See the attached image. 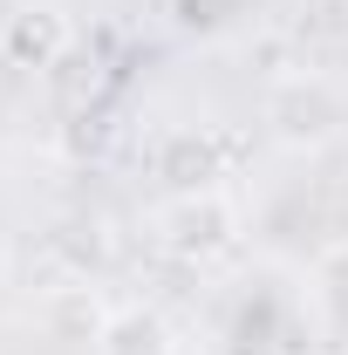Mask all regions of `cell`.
<instances>
[{"mask_svg": "<svg viewBox=\"0 0 348 355\" xmlns=\"http://www.w3.org/2000/svg\"><path fill=\"white\" fill-rule=\"evenodd\" d=\"M157 239L177 260H218L239 239V212H232L225 191H171L164 212H157Z\"/></svg>", "mask_w": 348, "mask_h": 355, "instance_id": "7a4b0ae2", "label": "cell"}, {"mask_svg": "<svg viewBox=\"0 0 348 355\" xmlns=\"http://www.w3.org/2000/svg\"><path fill=\"white\" fill-rule=\"evenodd\" d=\"M157 178L171 191H218V178H225V137L218 130H171L157 144Z\"/></svg>", "mask_w": 348, "mask_h": 355, "instance_id": "277c9868", "label": "cell"}, {"mask_svg": "<svg viewBox=\"0 0 348 355\" xmlns=\"http://www.w3.org/2000/svg\"><path fill=\"white\" fill-rule=\"evenodd\" d=\"M69 42L76 35H69V14L55 0H21L0 28V62L21 69V76H48V69L69 62Z\"/></svg>", "mask_w": 348, "mask_h": 355, "instance_id": "3957f363", "label": "cell"}, {"mask_svg": "<svg viewBox=\"0 0 348 355\" xmlns=\"http://www.w3.org/2000/svg\"><path fill=\"white\" fill-rule=\"evenodd\" d=\"M342 96L335 83H321V76H280V83L266 89V130L273 144H287V150H328L335 137H342Z\"/></svg>", "mask_w": 348, "mask_h": 355, "instance_id": "6da1fadb", "label": "cell"}, {"mask_svg": "<svg viewBox=\"0 0 348 355\" xmlns=\"http://www.w3.org/2000/svg\"><path fill=\"white\" fill-rule=\"evenodd\" d=\"M42 321H48L55 342H96L103 321H110V308H103L89 287H55V294L42 301Z\"/></svg>", "mask_w": 348, "mask_h": 355, "instance_id": "8992f818", "label": "cell"}, {"mask_svg": "<svg viewBox=\"0 0 348 355\" xmlns=\"http://www.w3.org/2000/svg\"><path fill=\"white\" fill-rule=\"evenodd\" d=\"M96 355H177V342H171V321L157 308L130 301V308H110L103 335H96Z\"/></svg>", "mask_w": 348, "mask_h": 355, "instance_id": "5b68a950", "label": "cell"}]
</instances>
